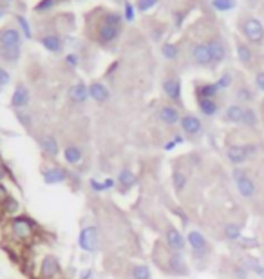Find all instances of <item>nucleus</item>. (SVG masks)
Returning <instances> with one entry per match:
<instances>
[{
    "label": "nucleus",
    "mask_w": 264,
    "mask_h": 279,
    "mask_svg": "<svg viewBox=\"0 0 264 279\" xmlns=\"http://www.w3.org/2000/svg\"><path fill=\"white\" fill-rule=\"evenodd\" d=\"M16 22L20 24V29L24 31V35H26V38H31L33 37V33H31V26H29V22L24 18L22 15H18L16 16Z\"/></svg>",
    "instance_id": "nucleus-42"
},
{
    "label": "nucleus",
    "mask_w": 264,
    "mask_h": 279,
    "mask_svg": "<svg viewBox=\"0 0 264 279\" xmlns=\"http://www.w3.org/2000/svg\"><path fill=\"white\" fill-rule=\"evenodd\" d=\"M243 116H244V106L241 104H232V106L226 107L224 111V121L226 123H232V125H243Z\"/></svg>",
    "instance_id": "nucleus-23"
},
{
    "label": "nucleus",
    "mask_w": 264,
    "mask_h": 279,
    "mask_svg": "<svg viewBox=\"0 0 264 279\" xmlns=\"http://www.w3.org/2000/svg\"><path fill=\"white\" fill-rule=\"evenodd\" d=\"M62 156H64V162L71 167L74 165L82 164V160H84V151L78 147V145H74V143H69L62 149Z\"/></svg>",
    "instance_id": "nucleus-21"
},
{
    "label": "nucleus",
    "mask_w": 264,
    "mask_h": 279,
    "mask_svg": "<svg viewBox=\"0 0 264 279\" xmlns=\"http://www.w3.org/2000/svg\"><path fill=\"white\" fill-rule=\"evenodd\" d=\"M255 85H257V89L264 93V71H259L255 74Z\"/></svg>",
    "instance_id": "nucleus-50"
},
{
    "label": "nucleus",
    "mask_w": 264,
    "mask_h": 279,
    "mask_svg": "<svg viewBox=\"0 0 264 279\" xmlns=\"http://www.w3.org/2000/svg\"><path fill=\"white\" fill-rule=\"evenodd\" d=\"M222 234L228 241H239L243 237V226L239 223H226L224 228H222Z\"/></svg>",
    "instance_id": "nucleus-31"
},
{
    "label": "nucleus",
    "mask_w": 264,
    "mask_h": 279,
    "mask_svg": "<svg viewBox=\"0 0 264 279\" xmlns=\"http://www.w3.org/2000/svg\"><path fill=\"white\" fill-rule=\"evenodd\" d=\"M40 151H42L44 158L49 160V162H54L58 158V154H62L58 140L53 134H45V136L40 138Z\"/></svg>",
    "instance_id": "nucleus-12"
},
{
    "label": "nucleus",
    "mask_w": 264,
    "mask_h": 279,
    "mask_svg": "<svg viewBox=\"0 0 264 279\" xmlns=\"http://www.w3.org/2000/svg\"><path fill=\"white\" fill-rule=\"evenodd\" d=\"M241 33L248 40V44H254V46H263L264 44V26L263 22L259 18H255V16L243 18V22H241Z\"/></svg>",
    "instance_id": "nucleus-4"
},
{
    "label": "nucleus",
    "mask_w": 264,
    "mask_h": 279,
    "mask_svg": "<svg viewBox=\"0 0 264 279\" xmlns=\"http://www.w3.org/2000/svg\"><path fill=\"white\" fill-rule=\"evenodd\" d=\"M7 176H9V170H7V167H5L4 162L0 160V183H2V181L7 178Z\"/></svg>",
    "instance_id": "nucleus-54"
},
{
    "label": "nucleus",
    "mask_w": 264,
    "mask_h": 279,
    "mask_svg": "<svg viewBox=\"0 0 264 279\" xmlns=\"http://www.w3.org/2000/svg\"><path fill=\"white\" fill-rule=\"evenodd\" d=\"M197 107L201 114L206 118H214L219 112V104L216 102V98H197Z\"/></svg>",
    "instance_id": "nucleus-27"
},
{
    "label": "nucleus",
    "mask_w": 264,
    "mask_h": 279,
    "mask_svg": "<svg viewBox=\"0 0 264 279\" xmlns=\"http://www.w3.org/2000/svg\"><path fill=\"white\" fill-rule=\"evenodd\" d=\"M235 51H237V58L239 62L246 65V67H252V63H254V49L250 46L248 42H244V40H237L235 42Z\"/></svg>",
    "instance_id": "nucleus-19"
},
{
    "label": "nucleus",
    "mask_w": 264,
    "mask_h": 279,
    "mask_svg": "<svg viewBox=\"0 0 264 279\" xmlns=\"http://www.w3.org/2000/svg\"><path fill=\"white\" fill-rule=\"evenodd\" d=\"M263 7H264V4H263Z\"/></svg>",
    "instance_id": "nucleus-60"
},
{
    "label": "nucleus",
    "mask_w": 264,
    "mask_h": 279,
    "mask_svg": "<svg viewBox=\"0 0 264 279\" xmlns=\"http://www.w3.org/2000/svg\"><path fill=\"white\" fill-rule=\"evenodd\" d=\"M156 116H158V120L167 127L179 125V121H181V112L176 106H161L158 109V112H156Z\"/></svg>",
    "instance_id": "nucleus-14"
},
{
    "label": "nucleus",
    "mask_w": 264,
    "mask_h": 279,
    "mask_svg": "<svg viewBox=\"0 0 264 279\" xmlns=\"http://www.w3.org/2000/svg\"><path fill=\"white\" fill-rule=\"evenodd\" d=\"M161 55H163L167 60H176V58L179 56V48L176 46V44H163L161 46Z\"/></svg>",
    "instance_id": "nucleus-37"
},
{
    "label": "nucleus",
    "mask_w": 264,
    "mask_h": 279,
    "mask_svg": "<svg viewBox=\"0 0 264 279\" xmlns=\"http://www.w3.org/2000/svg\"><path fill=\"white\" fill-rule=\"evenodd\" d=\"M163 237H165V245H167L170 250H174V252H183V250H185L186 236H183L172 223H167Z\"/></svg>",
    "instance_id": "nucleus-10"
},
{
    "label": "nucleus",
    "mask_w": 264,
    "mask_h": 279,
    "mask_svg": "<svg viewBox=\"0 0 264 279\" xmlns=\"http://www.w3.org/2000/svg\"><path fill=\"white\" fill-rule=\"evenodd\" d=\"M40 174H42V179H44V183L45 185L65 183V181L71 178V172H69L67 168H65L64 165L54 164V162L44 165L42 170H40Z\"/></svg>",
    "instance_id": "nucleus-7"
},
{
    "label": "nucleus",
    "mask_w": 264,
    "mask_h": 279,
    "mask_svg": "<svg viewBox=\"0 0 264 279\" xmlns=\"http://www.w3.org/2000/svg\"><path fill=\"white\" fill-rule=\"evenodd\" d=\"M103 187H105V192H109V190L116 189V179L114 178H105L103 179Z\"/></svg>",
    "instance_id": "nucleus-53"
},
{
    "label": "nucleus",
    "mask_w": 264,
    "mask_h": 279,
    "mask_svg": "<svg viewBox=\"0 0 264 279\" xmlns=\"http://www.w3.org/2000/svg\"><path fill=\"white\" fill-rule=\"evenodd\" d=\"M2 211H4L7 216L15 218V216H18V211H20V203H18V200H16L15 196H9V198H7V201H5L4 205H2Z\"/></svg>",
    "instance_id": "nucleus-34"
},
{
    "label": "nucleus",
    "mask_w": 264,
    "mask_h": 279,
    "mask_svg": "<svg viewBox=\"0 0 264 279\" xmlns=\"http://www.w3.org/2000/svg\"><path fill=\"white\" fill-rule=\"evenodd\" d=\"M22 46V35L16 27H7L0 33V49H16Z\"/></svg>",
    "instance_id": "nucleus-15"
},
{
    "label": "nucleus",
    "mask_w": 264,
    "mask_h": 279,
    "mask_svg": "<svg viewBox=\"0 0 264 279\" xmlns=\"http://www.w3.org/2000/svg\"><path fill=\"white\" fill-rule=\"evenodd\" d=\"M263 111H264V100H263Z\"/></svg>",
    "instance_id": "nucleus-57"
},
{
    "label": "nucleus",
    "mask_w": 264,
    "mask_h": 279,
    "mask_svg": "<svg viewBox=\"0 0 264 279\" xmlns=\"http://www.w3.org/2000/svg\"><path fill=\"white\" fill-rule=\"evenodd\" d=\"M244 149H246V156H248V160H254L257 154H259V147L257 145H254V143H246L244 145Z\"/></svg>",
    "instance_id": "nucleus-45"
},
{
    "label": "nucleus",
    "mask_w": 264,
    "mask_h": 279,
    "mask_svg": "<svg viewBox=\"0 0 264 279\" xmlns=\"http://www.w3.org/2000/svg\"><path fill=\"white\" fill-rule=\"evenodd\" d=\"M0 56L4 58L5 62H16L20 56V48L16 49H0Z\"/></svg>",
    "instance_id": "nucleus-39"
},
{
    "label": "nucleus",
    "mask_w": 264,
    "mask_h": 279,
    "mask_svg": "<svg viewBox=\"0 0 264 279\" xmlns=\"http://www.w3.org/2000/svg\"><path fill=\"white\" fill-rule=\"evenodd\" d=\"M235 98H237L239 104H250V102L254 100V91L250 89L248 85H241L235 91Z\"/></svg>",
    "instance_id": "nucleus-36"
},
{
    "label": "nucleus",
    "mask_w": 264,
    "mask_h": 279,
    "mask_svg": "<svg viewBox=\"0 0 264 279\" xmlns=\"http://www.w3.org/2000/svg\"><path fill=\"white\" fill-rule=\"evenodd\" d=\"M125 18H127L129 22L134 20V5H132L131 2H125Z\"/></svg>",
    "instance_id": "nucleus-51"
},
{
    "label": "nucleus",
    "mask_w": 264,
    "mask_h": 279,
    "mask_svg": "<svg viewBox=\"0 0 264 279\" xmlns=\"http://www.w3.org/2000/svg\"><path fill=\"white\" fill-rule=\"evenodd\" d=\"M208 49H210V55H212V60L214 63H221L228 55V49H226V44L222 42V38L216 37V38H210L208 42H206Z\"/></svg>",
    "instance_id": "nucleus-18"
},
{
    "label": "nucleus",
    "mask_w": 264,
    "mask_h": 279,
    "mask_svg": "<svg viewBox=\"0 0 264 279\" xmlns=\"http://www.w3.org/2000/svg\"><path fill=\"white\" fill-rule=\"evenodd\" d=\"M9 190H7V187H5L4 183H0V207L4 205L5 201H7V198H9Z\"/></svg>",
    "instance_id": "nucleus-49"
},
{
    "label": "nucleus",
    "mask_w": 264,
    "mask_h": 279,
    "mask_svg": "<svg viewBox=\"0 0 264 279\" xmlns=\"http://www.w3.org/2000/svg\"><path fill=\"white\" fill-rule=\"evenodd\" d=\"M54 2L56 0H40L37 5H35V11H38V13H42V11H47V9H51L54 5Z\"/></svg>",
    "instance_id": "nucleus-43"
},
{
    "label": "nucleus",
    "mask_w": 264,
    "mask_h": 279,
    "mask_svg": "<svg viewBox=\"0 0 264 279\" xmlns=\"http://www.w3.org/2000/svg\"><path fill=\"white\" fill-rule=\"evenodd\" d=\"M237 243L243 248H254V247H257V241H255V239H252V237H241Z\"/></svg>",
    "instance_id": "nucleus-48"
},
{
    "label": "nucleus",
    "mask_w": 264,
    "mask_h": 279,
    "mask_svg": "<svg viewBox=\"0 0 264 279\" xmlns=\"http://www.w3.org/2000/svg\"><path fill=\"white\" fill-rule=\"evenodd\" d=\"M233 84V76H232V73H222L221 76H219V80L216 82V85L219 87V91H224V89H228L230 85Z\"/></svg>",
    "instance_id": "nucleus-38"
},
{
    "label": "nucleus",
    "mask_w": 264,
    "mask_h": 279,
    "mask_svg": "<svg viewBox=\"0 0 264 279\" xmlns=\"http://www.w3.org/2000/svg\"><path fill=\"white\" fill-rule=\"evenodd\" d=\"M16 118H18V121H20L24 127L31 125V116H27L26 112H24V109H22V111H16Z\"/></svg>",
    "instance_id": "nucleus-47"
},
{
    "label": "nucleus",
    "mask_w": 264,
    "mask_h": 279,
    "mask_svg": "<svg viewBox=\"0 0 264 279\" xmlns=\"http://www.w3.org/2000/svg\"><path fill=\"white\" fill-rule=\"evenodd\" d=\"M129 279H152V270L147 263H131Z\"/></svg>",
    "instance_id": "nucleus-26"
},
{
    "label": "nucleus",
    "mask_w": 264,
    "mask_h": 279,
    "mask_svg": "<svg viewBox=\"0 0 264 279\" xmlns=\"http://www.w3.org/2000/svg\"><path fill=\"white\" fill-rule=\"evenodd\" d=\"M11 82V74L7 69L4 67H0V87H5V85L9 84Z\"/></svg>",
    "instance_id": "nucleus-46"
},
{
    "label": "nucleus",
    "mask_w": 264,
    "mask_h": 279,
    "mask_svg": "<svg viewBox=\"0 0 264 279\" xmlns=\"http://www.w3.org/2000/svg\"><path fill=\"white\" fill-rule=\"evenodd\" d=\"M120 31H122V15L120 13H107L103 16V22L98 27V42L101 46H107L112 40H116Z\"/></svg>",
    "instance_id": "nucleus-3"
},
{
    "label": "nucleus",
    "mask_w": 264,
    "mask_h": 279,
    "mask_svg": "<svg viewBox=\"0 0 264 279\" xmlns=\"http://www.w3.org/2000/svg\"><path fill=\"white\" fill-rule=\"evenodd\" d=\"M69 98H71L74 104H85L87 98H89V87H87L84 82H76V84L71 85V89H69Z\"/></svg>",
    "instance_id": "nucleus-25"
},
{
    "label": "nucleus",
    "mask_w": 264,
    "mask_h": 279,
    "mask_svg": "<svg viewBox=\"0 0 264 279\" xmlns=\"http://www.w3.org/2000/svg\"><path fill=\"white\" fill-rule=\"evenodd\" d=\"M241 265H243L246 270H254L255 274L264 278V265H261L259 259L252 258V256H246V258L241 259Z\"/></svg>",
    "instance_id": "nucleus-32"
},
{
    "label": "nucleus",
    "mask_w": 264,
    "mask_h": 279,
    "mask_svg": "<svg viewBox=\"0 0 264 279\" xmlns=\"http://www.w3.org/2000/svg\"><path fill=\"white\" fill-rule=\"evenodd\" d=\"M163 93L169 96L170 100L179 104L181 102V80L172 76V78H167L163 82Z\"/></svg>",
    "instance_id": "nucleus-22"
},
{
    "label": "nucleus",
    "mask_w": 264,
    "mask_h": 279,
    "mask_svg": "<svg viewBox=\"0 0 264 279\" xmlns=\"http://www.w3.org/2000/svg\"><path fill=\"white\" fill-rule=\"evenodd\" d=\"M114 179H116V189L120 190L122 194L131 192V190L137 185V176L134 174V170H131L129 167L120 168Z\"/></svg>",
    "instance_id": "nucleus-11"
},
{
    "label": "nucleus",
    "mask_w": 264,
    "mask_h": 279,
    "mask_svg": "<svg viewBox=\"0 0 264 279\" xmlns=\"http://www.w3.org/2000/svg\"><path fill=\"white\" fill-rule=\"evenodd\" d=\"M192 60L199 65V67H208V65H212L214 63V60H212V55H210V49H208V46H206V42L203 44H196L194 48H192Z\"/></svg>",
    "instance_id": "nucleus-17"
},
{
    "label": "nucleus",
    "mask_w": 264,
    "mask_h": 279,
    "mask_svg": "<svg viewBox=\"0 0 264 279\" xmlns=\"http://www.w3.org/2000/svg\"><path fill=\"white\" fill-rule=\"evenodd\" d=\"M65 62H67V65H71V67H76V65H78V62H80V58H78V55H76V53H71V55H67V56H65Z\"/></svg>",
    "instance_id": "nucleus-52"
},
{
    "label": "nucleus",
    "mask_w": 264,
    "mask_h": 279,
    "mask_svg": "<svg viewBox=\"0 0 264 279\" xmlns=\"http://www.w3.org/2000/svg\"><path fill=\"white\" fill-rule=\"evenodd\" d=\"M156 4H158V0H137V9L141 11V13H145V11H148Z\"/></svg>",
    "instance_id": "nucleus-44"
},
{
    "label": "nucleus",
    "mask_w": 264,
    "mask_h": 279,
    "mask_svg": "<svg viewBox=\"0 0 264 279\" xmlns=\"http://www.w3.org/2000/svg\"><path fill=\"white\" fill-rule=\"evenodd\" d=\"M40 44H42L44 48L51 51V53H62V49H64V44L60 40V37L56 35H47V37H42L40 38Z\"/></svg>",
    "instance_id": "nucleus-29"
},
{
    "label": "nucleus",
    "mask_w": 264,
    "mask_h": 279,
    "mask_svg": "<svg viewBox=\"0 0 264 279\" xmlns=\"http://www.w3.org/2000/svg\"><path fill=\"white\" fill-rule=\"evenodd\" d=\"M154 261L165 274L174 278H185L188 276V265L185 261V254L170 250L165 243H156L154 247Z\"/></svg>",
    "instance_id": "nucleus-1"
},
{
    "label": "nucleus",
    "mask_w": 264,
    "mask_h": 279,
    "mask_svg": "<svg viewBox=\"0 0 264 279\" xmlns=\"http://www.w3.org/2000/svg\"><path fill=\"white\" fill-rule=\"evenodd\" d=\"M87 183H89V189L92 190L94 194H101V192H105V187H103V179L100 181V179H96V178H90Z\"/></svg>",
    "instance_id": "nucleus-41"
},
{
    "label": "nucleus",
    "mask_w": 264,
    "mask_h": 279,
    "mask_svg": "<svg viewBox=\"0 0 264 279\" xmlns=\"http://www.w3.org/2000/svg\"><path fill=\"white\" fill-rule=\"evenodd\" d=\"M7 230H9L11 237L18 243H29L33 237L37 236L38 225L35 220H31L29 216H15L9 218L7 222Z\"/></svg>",
    "instance_id": "nucleus-2"
},
{
    "label": "nucleus",
    "mask_w": 264,
    "mask_h": 279,
    "mask_svg": "<svg viewBox=\"0 0 264 279\" xmlns=\"http://www.w3.org/2000/svg\"><path fill=\"white\" fill-rule=\"evenodd\" d=\"M186 245L192 248V258L194 259H205L210 254V243L206 236L199 230H190L186 234Z\"/></svg>",
    "instance_id": "nucleus-6"
},
{
    "label": "nucleus",
    "mask_w": 264,
    "mask_h": 279,
    "mask_svg": "<svg viewBox=\"0 0 264 279\" xmlns=\"http://www.w3.org/2000/svg\"><path fill=\"white\" fill-rule=\"evenodd\" d=\"M243 125L248 127V129H255V127L259 125V118H257V112H255L252 107H244Z\"/></svg>",
    "instance_id": "nucleus-33"
},
{
    "label": "nucleus",
    "mask_w": 264,
    "mask_h": 279,
    "mask_svg": "<svg viewBox=\"0 0 264 279\" xmlns=\"http://www.w3.org/2000/svg\"><path fill=\"white\" fill-rule=\"evenodd\" d=\"M212 7L219 13H228L237 7V2L235 0H212Z\"/></svg>",
    "instance_id": "nucleus-35"
},
{
    "label": "nucleus",
    "mask_w": 264,
    "mask_h": 279,
    "mask_svg": "<svg viewBox=\"0 0 264 279\" xmlns=\"http://www.w3.org/2000/svg\"><path fill=\"white\" fill-rule=\"evenodd\" d=\"M250 2H257V0H250Z\"/></svg>",
    "instance_id": "nucleus-58"
},
{
    "label": "nucleus",
    "mask_w": 264,
    "mask_h": 279,
    "mask_svg": "<svg viewBox=\"0 0 264 279\" xmlns=\"http://www.w3.org/2000/svg\"><path fill=\"white\" fill-rule=\"evenodd\" d=\"M186 185H188V176H186L185 170L174 168L172 170V189H174L176 194H181L186 189Z\"/></svg>",
    "instance_id": "nucleus-28"
},
{
    "label": "nucleus",
    "mask_w": 264,
    "mask_h": 279,
    "mask_svg": "<svg viewBox=\"0 0 264 279\" xmlns=\"http://www.w3.org/2000/svg\"><path fill=\"white\" fill-rule=\"evenodd\" d=\"M78 247L87 254H96L100 248V236L94 225L84 226L78 234Z\"/></svg>",
    "instance_id": "nucleus-8"
},
{
    "label": "nucleus",
    "mask_w": 264,
    "mask_h": 279,
    "mask_svg": "<svg viewBox=\"0 0 264 279\" xmlns=\"http://www.w3.org/2000/svg\"><path fill=\"white\" fill-rule=\"evenodd\" d=\"M29 102H31L29 89L24 84H18L13 91V95H11V107L15 111H22V109H26L29 106Z\"/></svg>",
    "instance_id": "nucleus-16"
},
{
    "label": "nucleus",
    "mask_w": 264,
    "mask_h": 279,
    "mask_svg": "<svg viewBox=\"0 0 264 279\" xmlns=\"http://www.w3.org/2000/svg\"><path fill=\"white\" fill-rule=\"evenodd\" d=\"M89 98H92L96 104H105L111 98V91L107 89L103 82H92L89 85Z\"/></svg>",
    "instance_id": "nucleus-20"
},
{
    "label": "nucleus",
    "mask_w": 264,
    "mask_h": 279,
    "mask_svg": "<svg viewBox=\"0 0 264 279\" xmlns=\"http://www.w3.org/2000/svg\"><path fill=\"white\" fill-rule=\"evenodd\" d=\"M4 11H5V7H4V5H0V16L4 15Z\"/></svg>",
    "instance_id": "nucleus-56"
},
{
    "label": "nucleus",
    "mask_w": 264,
    "mask_h": 279,
    "mask_svg": "<svg viewBox=\"0 0 264 279\" xmlns=\"http://www.w3.org/2000/svg\"><path fill=\"white\" fill-rule=\"evenodd\" d=\"M179 127L183 134L188 138H196L203 132V121L201 118H197L196 114H183L181 116Z\"/></svg>",
    "instance_id": "nucleus-13"
},
{
    "label": "nucleus",
    "mask_w": 264,
    "mask_h": 279,
    "mask_svg": "<svg viewBox=\"0 0 264 279\" xmlns=\"http://www.w3.org/2000/svg\"><path fill=\"white\" fill-rule=\"evenodd\" d=\"M62 274V261L54 254H45L38 265L40 279H56Z\"/></svg>",
    "instance_id": "nucleus-9"
},
{
    "label": "nucleus",
    "mask_w": 264,
    "mask_h": 279,
    "mask_svg": "<svg viewBox=\"0 0 264 279\" xmlns=\"http://www.w3.org/2000/svg\"><path fill=\"white\" fill-rule=\"evenodd\" d=\"M7 2H11V0H7Z\"/></svg>",
    "instance_id": "nucleus-59"
},
{
    "label": "nucleus",
    "mask_w": 264,
    "mask_h": 279,
    "mask_svg": "<svg viewBox=\"0 0 264 279\" xmlns=\"http://www.w3.org/2000/svg\"><path fill=\"white\" fill-rule=\"evenodd\" d=\"M221 91H219V87L216 85V82L214 84H201L196 87V95L197 98H216L217 95H219Z\"/></svg>",
    "instance_id": "nucleus-30"
},
{
    "label": "nucleus",
    "mask_w": 264,
    "mask_h": 279,
    "mask_svg": "<svg viewBox=\"0 0 264 279\" xmlns=\"http://www.w3.org/2000/svg\"><path fill=\"white\" fill-rule=\"evenodd\" d=\"M90 278H92V269L84 270V272H82V278H80V279H90Z\"/></svg>",
    "instance_id": "nucleus-55"
},
{
    "label": "nucleus",
    "mask_w": 264,
    "mask_h": 279,
    "mask_svg": "<svg viewBox=\"0 0 264 279\" xmlns=\"http://www.w3.org/2000/svg\"><path fill=\"white\" fill-rule=\"evenodd\" d=\"M185 142V138H183V134H174V136L170 138L169 142L165 143L163 149H165V153H170V151H174L177 145H181V143Z\"/></svg>",
    "instance_id": "nucleus-40"
},
{
    "label": "nucleus",
    "mask_w": 264,
    "mask_h": 279,
    "mask_svg": "<svg viewBox=\"0 0 264 279\" xmlns=\"http://www.w3.org/2000/svg\"><path fill=\"white\" fill-rule=\"evenodd\" d=\"M226 158H228V162L232 165H235V167L243 165L244 162H248L244 145H230V147L226 149Z\"/></svg>",
    "instance_id": "nucleus-24"
},
{
    "label": "nucleus",
    "mask_w": 264,
    "mask_h": 279,
    "mask_svg": "<svg viewBox=\"0 0 264 279\" xmlns=\"http://www.w3.org/2000/svg\"><path fill=\"white\" fill-rule=\"evenodd\" d=\"M232 176H233V183H235V189L241 196H243L244 200H252L257 192V187H255V181L250 178L246 170L241 167H235L232 170Z\"/></svg>",
    "instance_id": "nucleus-5"
}]
</instances>
